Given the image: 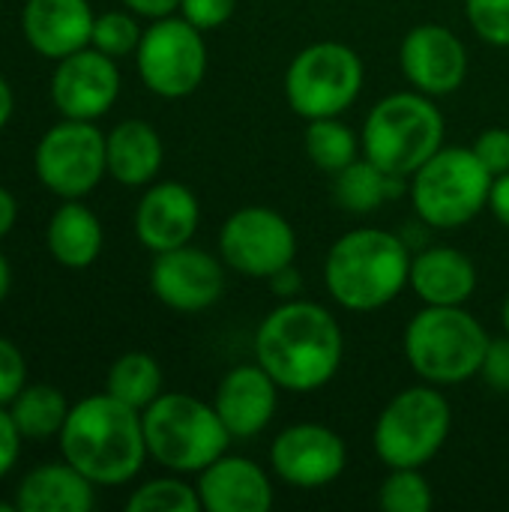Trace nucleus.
<instances>
[{"instance_id": "7c9ffc66", "label": "nucleus", "mask_w": 509, "mask_h": 512, "mask_svg": "<svg viewBox=\"0 0 509 512\" xmlns=\"http://www.w3.org/2000/svg\"><path fill=\"white\" fill-rule=\"evenodd\" d=\"M144 30L138 27L135 21V12H120V9H111V12H102L96 15L93 21V36H90V45L114 60L126 57V54H135L138 51V42H141Z\"/></svg>"}, {"instance_id": "2f4dec72", "label": "nucleus", "mask_w": 509, "mask_h": 512, "mask_svg": "<svg viewBox=\"0 0 509 512\" xmlns=\"http://www.w3.org/2000/svg\"><path fill=\"white\" fill-rule=\"evenodd\" d=\"M465 15L483 42L509 48V0H465Z\"/></svg>"}, {"instance_id": "c85d7f7f", "label": "nucleus", "mask_w": 509, "mask_h": 512, "mask_svg": "<svg viewBox=\"0 0 509 512\" xmlns=\"http://www.w3.org/2000/svg\"><path fill=\"white\" fill-rule=\"evenodd\" d=\"M129 512H198L201 510V498L198 489L189 486L186 480H180V474L171 477H156L141 483L129 501H126Z\"/></svg>"}, {"instance_id": "393cba45", "label": "nucleus", "mask_w": 509, "mask_h": 512, "mask_svg": "<svg viewBox=\"0 0 509 512\" xmlns=\"http://www.w3.org/2000/svg\"><path fill=\"white\" fill-rule=\"evenodd\" d=\"M405 186V177H393L378 168L372 159H357L339 174H333V198L342 210L354 216L375 213L384 201L396 198Z\"/></svg>"}, {"instance_id": "b1692460", "label": "nucleus", "mask_w": 509, "mask_h": 512, "mask_svg": "<svg viewBox=\"0 0 509 512\" xmlns=\"http://www.w3.org/2000/svg\"><path fill=\"white\" fill-rule=\"evenodd\" d=\"M45 243H48L51 258H54L60 267L84 270V267H90V264L99 258V252H102V243H105L102 222H99V216H96L87 204H81L78 198L63 201V204L51 213V219H48Z\"/></svg>"}, {"instance_id": "a211bd4d", "label": "nucleus", "mask_w": 509, "mask_h": 512, "mask_svg": "<svg viewBox=\"0 0 509 512\" xmlns=\"http://www.w3.org/2000/svg\"><path fill=\"white\" fill-rule=\"evenodd\" d=\"M279 390L282 387L267 375L264 366L243 363L222 375L213 393V408L234 441H249L261 435L276 417Z\"/></svg>"}, {"instance_id": "cd10ccee", "label": "nucleus", "mask_w": 509, "mask_h": 512, "mask_svg": "<svg viewBox=\"0 0 509 512\" xmlns=\"http://www.w3.org/2000/svg\"><path fill=\"white\" fill-rule=\"evenodd\" d=\"M303 150L315 168L327 174H339L342 168L360 159L363 141L339 117H321V120H309L303 135Z\"/></svg>"}, {"instance_id": "6e6552de", "label": "nucleus", "mask_w": 509, "mask_h": 512, "mask_svg": "<svg viewBox=\"0 0 509 512\" xmlns=\"http://www.w3.org/2000/svg\"><path fill=\"white\" fill-rule=\"evenodd\" d=\"M453 408L441 387L417 384L399 390L375 420L372 447L387 468H426L447 444Z\"/></svg>"}, {"instance_id": "f3484780", "label": "nucleus", "mask_w": 509, "mask_h": 512, "mask_svg": "<svg viewBox=\"0 0 509 512\" xmlns=\"http://www.w3.org/2000/svg\"><path fill=\"white\" fill-rule=\"evenodd\" d=\"M198 222V195L177 180L150 183L135 207V237L153 255L192 243Z\"/></svg>"}, {"instance_id": "bb28decb", "label": "nucleus", "mask_w": 509, "mask_h": 512, "mask_svg": "<svg viewBox=\"0 0 509 512\" xmlns=\"http://www.w3.org/2000/svg\"><path fill=\"white\" fill-rule=\"evenodd\" d=\"M105 393L120 399L123 405L144 411L162 396V366L156 357L144 351H129L117 357L105 378Z\"/></svg>"}, {"instance_id": "4468645a", "label": "nucleus", "mask_w": 509, "mask_h": 512, "mask_svg": "<svg viewBox=\"0 0 509 512\" xmlns=\"http://www.w3.org/2000/svg\"><path fill=\"white\" fill-rule=\"evenodd\" d=\"M225 261L192 243L159 252L150 267L153 297L183 315L207 312L225 294Z\"/></svg>"}, {"instance_id": "c03bdc74", "label": "nucleus", "mask_w": 509, "mask_h": 512, "mask_svg": "<svg viewBox=\"0 0 509 512\" xmlns=\"http://www.w3.org/2000/svg\"><path fill=\"white\" fill-rule=\"evenodd\" d=\"M18 504H9V501H0V512H15Z\"/></svg>"}, {"instance_id": "37998d69", "label": "nucleus", "mask_w": 509, "mask_h": 512, "mask_svg": "<svg viewBox=\"0 0 509 512\" xmlns=\"http://www.w3.org/2000/svg\"><path fill=\"white\" fill-rule=\"evenodd\" d=\"M501 324H504V333L509 336V294L507 300H504V309H501Z\"/></svg>"}, {"instance_id": "79ce46f5", "label": "nucleus", "mask_w": 509, "mask_h": 512, "mask_svg": "<svg viewBox=\"0 0 509 512\" xmlns=\"http://www.w3.org/2000/svg\"><path fill=\"white\" fill-rule=\"evenodd\" d=\"M9 288H12V270H9V261L0 255V303L9 297Z\"/></svg>"}, {"instance_id": "c9c22d12", "label": "nucleus", "mask_w": 509, "mask_h": 512, "mask_svg": "<svg viewBox=\"0 0 509 512\" xmlns=\"http://www.w3.org/2000/svg\"><path fill=\"white\" fill-rule=\"evenodd\" d=\"M480 378L486 381L489 390L495 393H509V336H498L489 342L486 348V357H483V366H480Z\"/></svg>"}, {"instance_id": "c756f323", "label": "nucleus", "mask_w": 509, "mask_h": 512, "mask_svg": "<svg viewBox=\"0 0 509 512\" xmlns=\"http://www.w3.org/2000/svg\"><path fill=\"white\" fill-rule=\"evenodd\" d=\"M435 504L423 468H390L378 486V507L387 512H429Z\"/></svg>"}, {"instance_id": "a878e982", "label": "nucleus", "mask_w": 509, "mask_h": 512, "mask_svg": "<svg viewBox=\"0 0 509 512\" xmlns=\"http://www.w3.org/2000/svg\"><path fill=\"white\" fill-rule=\"evenodd\" d=\"M9 414L24 441H48V438L60 435L63 423L69 417V402L51 384H27L12 399Z\"/></svg>"}, {"instance_id": "20e7f679", "label": "nucleus", "mask_w": 509, "mask_h": 512, "mask_svg": "<svg viewBox=\"0 0 509 512\" xmlns=\"http://www.w3.org/2000/svg\"><path fill=\"white\" fill-rule=\"evenodd\" d=\"M444 114L432 96L399 90L378 99L363 123V156L393 177H411L444 147Z\"/></svg>"}, {"instance_id": "58836bf2", "label": "nucleus", "mask_w": 509, "mask_h": 512, "mask_svg": "<svg viewBox=\"0 0 509 512\" xmlns=\"http://www.w3.org/2000/svg\"><path fill=\"white\" fill-rule=\"evenodd\" d=\"M129 12L141 15V18H165V15H174L180 9V0H120Z\"/></svg>"}, {"instance_id": "5701e85b", "label": "nucleus", "mask_w": 509, "mask_h": 512, "mask_svg": "<svg viewBox=\"0 0 509 512\" xmlns=\"http://www.w3.org/2000/svg\"><path fill=\"white\" fill-rule=\"evenodd\" d=\"M105 159L108 174L120 186H150L165 162V147L159 132L147 120H120L105 135Z\"/></svg>"}, {"instance_id": "39448f33", "label": "nucleus", "mask_w": 509, "mask_h": 512, "mask_svg": "<svg viewBox=\"0 0 509 512\" xmlns=\"http://www.w3.org/2000/svg\"><path fill=\"white\" fill-rule=\"evenodd\" d=\"M492 336L465 306H423L405 327V360L420 381L456 387L480 375Z\"/></svg>"}, {"instance_id": "4c0bfd02", "label": "nucleus", "mask_w": 509, "mask_h": 512, "mask_svg": "<svg viewBox=\"0 0 509 512\" xmlns=\"http://www.w3.org/2000/svg\"><path fill=\"white\" fill-rule=\"evenodd\" d=\"M489 213L509 228V171L507 174H498L492 180V192H489Z\"/></svg>"}, {"instance_id": "4be33fe9", "label": "nucleus", "mask_w": 509, "mask_h": 512, "mask_svg": "<svg viewBox=\"0 0 509 512\" xmlns=\"http://www.w3.org/2000/svg\"><path fill=\"white\" fill-rule=\"evenodd\" d=\"M15 504L21 512H90L96 504V483L66 459L45 462L21 477Z\"/></svg>"}, {"instance_id": "ddd939ff", "label": "nucleus", "mask_w": 509, "mask_h": 512, "mask_svg": "<svg viewBox=\"0 0 509 512\" xmlns=\"http://www.w3.org/2000/svg\"><path fill=\"white\" fill-rule=\"evenodd\" d=\"M348 447L339 432L321 423H294L270 444L273 474L294 489H324L345 474Z\"/></svg>"}, {"instance_id": "1a4fd4ad", "label": "nucleus", "mask_w": 509, "mask_h": 512, "mask_svg": "<svg viewBox=\"0 0 509 512\" xmlns=\"http://www.w3.org/2000/svg\"><path fill=\"white\" fill-rule=\"evenodd\" d=\"M363 60L345 42H312L294 54L285 72V99L297 117H342L363 93Z\"/></svg>"}, {"instance_id": "6ab92c4d", "label": "nucleus", "mask_w": 509, "mask_h": 512, "mask_svg": "<svg viewBox=\"0 0 509 512\" xmlns=\"http://www.w3.org/2000/svg\"><path fill=\"white\" fill-rule=\"evenodd\" d=\"M90 0H27L21 9V30L27 45L48 60H63L90 45L93 36Z\"/></svg>"}, {"instance_id": "e433bc0d", "label": "nucleus", "mask_w": 509, "mask_h": 512, "mask_svg": "<svg viewBox=\"0 0 509 512\" xmlns=\"http://www.w3.org/2000/svg\"><path fill=\"white\" fill-rule=\"evenodd\" d=\"M21 432L15 429L12 414L0 405V480L15 468L18 456H21Z\"/></svg>"}, {"instance_id": "f03ea898", "label": "nucleus", "mask_w": 509, "mask_h": 512, "mask_svg": "<svg viewBox=\"0 0 509 512\" xmlns=\"http://www.w3.org/2000/svg\"><path fill=\"white\" fill-rule=\"evenodd\" d=\"M60 453L96 486H123L147 462L141 411L111 393H96L69 408L60 429Z\"/></svg>"}, {"instance_id": "dca6fc26", "label": "nucleus", "mask_w": 509, "mask_h": 512, "mask_svg": "<svg viewBox=\"0 0 509 512\" xmlns=\"http://www.w3.org/2000/svg\"><path fill=\"white\" fill-rule=\"evenodd\" d=\"M120 96L117 60L93 45L57 60L51 75V102L66 120H99Z\"/></svg>"}, {"instance_id": "f8f14e48", "label": "nucleus", "mask_w": 509, "mask_h": 512, "mask_svg": "<svg viewBox=\"0 0 509 512\" xmlns=\"http://www.w3.org/2000/svg\"><path fill=\"white\" fill-rule=\"evenodd\" d=\"M219 258L246 279H273L297 258L294 225L270 207L252 204L234 210L219 228Z\"/></svg>"}, {"instance_id": "473e14b6", "label": "nucleus", "mask_w": 509, "mask_h": 512, "mask_svg": "<svg viewBox=\"0 0 509 512\" xmlns=\"http://www.w3.org/2000/svg\"><path fill=\"white\" fill-rule=\"evenodd\" d=\"M27 387V363L15 342L0 336V405H12V399Z\"/></svg>"}, {"instance_id": "aec40b11", "label": "nucleus", "mask_w": 509, "mask_h": 512, "mask_svg": "<svg viewBox=\"0 0 509 512\" xmlns=\"http://www.w3.org/2000/svg\"><path fill=\"white\" fill-rule=\"evenodd\" d=\"M195 489L207 512H267L276 501L267 471L252 459L228 453L198 474Z\"/></svg>"}, {"instance_id": "9b49d317", "label": "nucleus", "mask_w": 509, "mask_h": 512, "mask_svg": "<svg viewBox=\"0 0 509 512\" xmlns=\"http://www.w3.org/2000/svg\"><path fill=\"white\" fill-rule=\"evenodd\" d=\"M33 168L39 183L63 201L90 195L108 174L105 135L93 120H60L36 144Z\"/></svg>"}, {"instance_id": "a19ab883", "label": "nucleus", "mask_w": 509, "mask_h": 512, "mask_svg": "<svg viewBox=\"0 0 509 512\" xmlns=\"http://www.w3.org/2000/svg\"><path fill=\"white\" fill-rule=\"evenodd\" d=\"M12 111H15V96H12V87H9V81L0 75V129L9 123Z\"/></svg>"}, {"instance_id": "7ed1b4c3", "label": "nucleus", "mask_w": 509, "mask_h": 512, "mask_svg": "<svg viewBox=\"0 0 509 512\" xmlns=\"http://www.w3.org/2000/svg\"><path fill=\"white\" fill-rule=\"evenodd\" d=\"M411 258V246L399 234L354 228L330 246L324 288L348 312H378L408 288Z\"/></svg>"}, {"instance_id": "9d476101", "label": "nucleus", "mask_w": 509, "mask_h": 512, "mask_svg": "<svg viewBox=\"0 0 509 512\" xmlns=\"http://www.w3.org/2000/svg\"><path fill=\"white\" fill-rule=\"evenodd\" d=\"M135 66L150 93L162 99L192 96L207 75L204 30L189 24L183 15L156 18L138 42Z\"/></svg>"}, {"instance_id": "ea45409f", "label": "nucleus", "mask_w": 509, "mask_h": 512, "mask_svg": "<svg viewBox=\"0 0 509 512\" xmlns=\"http://www.w3.org/2000/svg\"><path fill=\"white\" fill-rule=\"evenodd\" d=\"M15 219H18V201L6 186H0V240L15 228Z\"/></svg>"}, {"instance_id": "0eeeda50", "label": "nucleus", "mask_w": 509, "mask_h": 512, "mask_svg": "<svg viewBox=\"0 0 509 512\" xmlns=\"http://www.w3.org/2000/svg\"><path fill=\"white\" fill-rule=\"evenodd\" d=\"M492 174L474 147H441L411 174V204L423 225L453 231L489 210Z\"/></svg>"}, {"instance_id": "412c9836", "label": "nucleus", "mask_w": 509, "mask_h": 512, "mask_svg": "<svg viewBox=\"0 0 509 512\" xmlns=\"http://www.w3.org/2000/svg\"><path fill=\"white\" fill-rule=\"evenodd\" d=\"M408 285L423 306H465L477 291V267L453 246H426L411 258Z\"/></svg>"}, {"instance_id": "423d86ee", "label": "nucleus", "mask_w": 509, "mask_h": 512, "mask_svg": "<svg viewBox=\"0 0 509 512\" xmlns=\"http://www.w3.org/2000/svg\"><path fill=\"white\" fill-rule=\"evenodd\" d=\"M141 420L150 459L171 474H201L234 441L213 402L189 393H162L141 411Z\"/></svg>"}, {"instance_id": "f257e3e1", "label": "nucleus", "mask_w": 509, "mask_h": 512, "mask_svg": "<svg viewBox=\"0 0 509 512\" xmlns=\"http://www.w3.org/2000/svg\"><path fill=\"white\" fill-rule=\"evenodd\" d=\"M255 363L288 393L327 387L345 357V333L336 315L312 300H285L255 330Z\"/></svg>"}, {"instance_id": "2eb2a0df", "label": "nucleus", "mask_w": 509, "mask_h": 512, "mask_svg": "<svg viewBox=\"0 0 509 512\" xmlns=\"http://www.w3.org/2000/svg\"><path fill=\"white\" fill-rule=\"evenodd\" d=\"M399 66L414 90L432 99L450 96L468 78V48L444 24H417L399 45Z\"/></svg>"}, {"instance_id": "72a5a7b5", "label": "nucleus", "mask_w": 509, "mask_h": 512, "mask_svg": "<svg viewBox=\"0 0 509 512\" xmlns=\"http://www.w3.org/2000/svg\"><path fill=\"white\" fill-rule=\"evenodd\" d=\"M189 24H195L198 30H216L222 24L231 21V15L237 12V0H180L177 9Z\"/></svg>"}, {"instance_id": "f704fd0d", "label": "nucleus", "mask_w": 509, "mask_h": 512, "mask_svg": "<svg viewBox=\"0 0 509 512\" xmlns=\"http://www.w3.org/2000/svg\"><path fill=\"white\" fill-rule=\"evenodd\" d=\"M474 153L480 156V162L489 168L492 177L507 174L509 171V129L504 126H492L486 132L477 135V141L471 144Z\"/></svg>"}]
</instances>
